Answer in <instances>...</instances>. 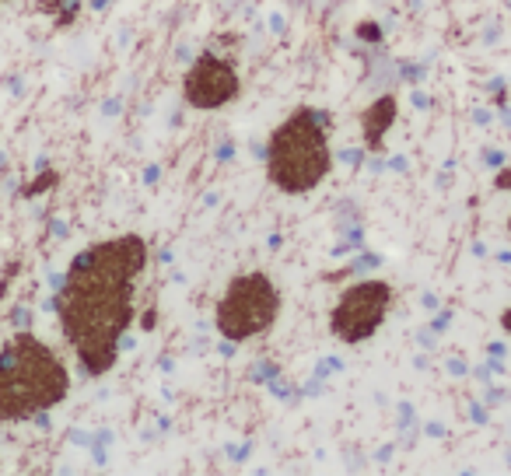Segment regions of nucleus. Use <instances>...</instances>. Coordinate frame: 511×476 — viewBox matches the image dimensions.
I'll use <instances>...</instances> for the list:
<instances>
[{
  "instance_id": "1",
  "label": "nucleus",
  "mask_w": 511,
  "mask_h": 476,
  "mask_svg": "<svg viewBox=\"0 0 511 476\" xmlns=\"http://www.w3.org/2000/svg\"><path fill=\"white\" fill-rule=\"evenodd\" d=\"M147 242L140 235H116L74 256L53 308L81 368L99 379L116 358L133 322V284L147 267Z\"/></svg>"
},
{
  "instance_id": "2",
  "label": "nucleus",
  "mask_w": 511,
  "mask_h": 476,
  "mask_svg": "<svg viewBox=\"0 0 511 476\" xmlns=\"http://www.w3.org/2000/svg\"><path fill=\"white\" fill-rule=\"evenodd\" d=\"M70 375L63 361L28 329L0 347V424L32 420L63 403Z\"/></svg>"
},
{
  "instance_id": "3",
  "label": "nucleus",
  "mask_w": 511,
  "mask_h": 476,
  "mask_svg": "<svg viewBox=\"0 0 511 476\" xmlns=\"http://www.w3.org/2000/svg\"><path fill=\"white\" fill-rule=\"evenodd\" d=\"M333 172L326 112L302 105L266 140V179L288 196H305Z\"/></svg>"
},
{
  "instance_id": "4",
  "label": "nucleus",
  "mask_w": 511,
  "mask_h": 476,
  "mask_svg": "<svg viewBox=\"0 0 511 476\" xmlns=\"http://www.w3.org/2000/svg\"><path fill=\"white\" fill-rule=\"evenodd\" d=\"M281 315V291L270 281V274L263 270H249L231 277L217 308H214V322L217 333L231 343L263 336Z\"/></svg>"
},
{
  "instance_id": "5",
  "label": "nucleus",
  "mask_w": 511,
  "mask_h": 476,
  "mask_svg": "<svg viewBox=\"0 0 511 476\" xmlns=\"http://www.w3.org/2000/svg\"><path fill=\"white\" fill-rule=\"evenodd\" d=\"M389 308H393V284L389 281H375V277L357 281V284L347 287L340 294V301L333 305L329 333L340 343H347V347L364 343V340H371L382 329V322L389 319Z\"/></svg>"
},
{
  "instance_id": "6",
  "label": "nucleus",
  "mask_w": 511,
  "mask_h": 476,
  "mask_svg": "<svg viewBox=\"0 0 511 476\" xmlns=\"http://www.w3.org/2000/svg\"><path fill=\"white\" fill-rule=\"evenodd\" d=\"M238 67L217 53H200L193 60V67L183 78V98L186 105L200 109V112H214L224 109L231 98H238Z\"/></svg>"
},
{
  "instance_id": "7",
  "label": "nucleus",
  "mask_w": 511,
  "mask_h": 476,
  "mask_svg": "<svg viewBox=\"0 0 511 476\" xmlns=\"http://www.w3.org/2000/svg\"><path fill=\"white\" fill-rule=\"evenodd\" d=\"M396 112H400V102H396V95L375 98V102L361 112V133H364V144H368V151H371V154H382V151H386V133L393 130Z\"/></svg>"
},
{
  "instance_id": "8",
  "label": "nucleus",
  "mask_w": 511,
  "mask_h": 476,
  "mask_svg": "<svg viewBox=\"0 0 511 476\" xmlns=\"http://www.w3.org/2000/svg\"><path fill=\"white\" fill-rule=\"evenodd\" d=\"M357 35H361L364 42H378V39H382V28H378L375 21H361V25H357Z\"/></svg>"
},
{
  "instance_id": "9",
  "label": "nucleus",
  "mask_w": 511,
  "mask_h": 476,
  "mask_svg": "<svg viewBox=\"0 0 511 476\" xmlns=\"http://www.w3.org/2000/svg\"><path fill=\"white\" fill-rule=\"evenodd\" d=\"M53 183H56V176H53V172H46V176H39V183H32V186H25V196H32V193L46 190V186H53Z\"/></svg>"
},
{
  "instance_id": "10",
  "label": "nucleus",
  "mask_w": 511,
  "mask_h": 476,
  "mask_svg": "<svg viewBox=\"0 0 511 476\" xmlns=\"http://www.w3.org/2000/svg\"><path fill=\"white\" fill-rule=\"evenodd\" d=\"M498 190H511V169H501L498 172Z\"/></svg>"
},
{
  "instance_id": "11",
  "label": "nucleus",
  "mask_w": 511,
  "mask_h": 476,
  "mask_svg": "<svg viewBox=\"0 0 511 476\" xmlns=\"http://www.w3.org/2000/svg\"><path fill=\"white\" fill-rule=\"evenodd\" d=\"M501 329L511 336V308H505V312H501Z\"/></svg>"
},
{
  "instance_id": "12",
  "label": "nucleus",
  "mask_w": 511,
  "mask_h": 476,
  "mask_svg": "<svg viewBox=\"0 0 511 476\" xmlns=\"http://www.w3.org/2000/svg\"><path fill=\"white\" fill-rule=\"evenodd\" d=\"M508 231H511V217H508Z\"/></svg>"
}]
</instances>
